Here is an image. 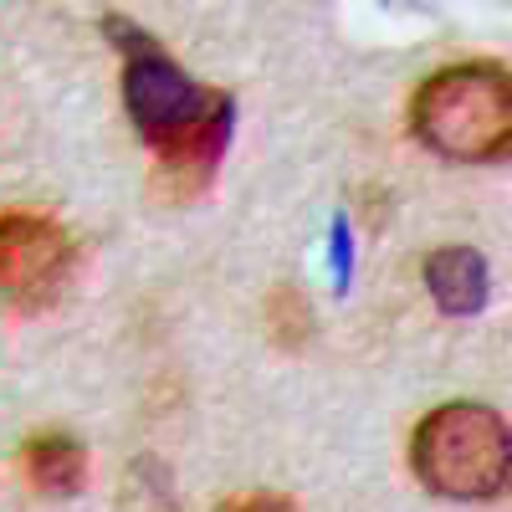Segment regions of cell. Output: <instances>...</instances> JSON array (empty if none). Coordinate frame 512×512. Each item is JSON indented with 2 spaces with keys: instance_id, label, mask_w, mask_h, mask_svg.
I'll use <instances>...</instances> for the list:
<instances>
[{
  "instance_id": "6da1fadb",
  "label": "cell",
  "mask_w": 512,
  "mask_h": 512,
  "mask_svg": "<svg viewBox=\"0 0 512 512\" xmlns=\"http://www.w3.org/2000/svg\"><path fill=\"white\" fill-rule=\"evenodd\" d=\"M103 26L123 52V108L134 118L139 139L180 185H205L231 144V123H236L231 93L195 82L128 16H103Z\"/></svg>"
},
{
  "instance_id": "7a4b0ae2",
  "label": "cell",
  "mask_w": 512,
  "mask_h": 512,
  "mask_svg": "<svg viewBox=\"0 0 512 512\" xmlns=\"http://www.w3.org/2000/svg\"><path fill=\"white\" fill-rule=\"evenodd\" d=\"M410 128L425 149L441 159L482 164L507 154L512 139V88L497 62H461L441 67L415 88Z\"/></svg>"
},
{
  "instance_id": "3957f363",
  "label": "cell",
  "mask_w": 512,
  "mask_h": 512,
  "mask_svg": "<svg viewBox=\"0 0 512 512\" xmlns=\"http://www.w3.org/2000/svg\"><path fill=\"white\" fill-rule=\"evenodd\" d=\"M410 466L446 502H492L512 477V436L507 420L487 405L451 400L436 405L410 436Z\"/></svg>"
},
{
  "instance_id": "277c9868",
  "label": "cell",
  "mask_w": 512,
  "mask_h": 512,
  "mask_svg": "<svg viewBox=\"0 0 512 512\" xmlns=\"http://www.w3.org/2000/svg\"><path fill=\"white\" fill-rule=\"evenodd\" d=\"M77 267V241L62 221L36 210H0V297L16 308H47Z\"/></svg>"
},
{
  "instance_id": "5b68a950",
  "label": "cell",
  "mask_w": 512,
  "mask_h": 512,
  "mask_svg": "<svg viewBox=\"0 0 512 512\" xmlns=\"http://www.w3.org/2000/svg\"><path fill=\"white\" fill-rule=\"evenodd\" d=\"M425 287H431V297L446 313L466 318V313L487 308L492 272L482 262V251H472V246H441V251L425 256Z\"/></svg>"
},
{
  "instance_id": "8992f818",
  "label": "cell",
  "mask_w": 512,
  "mask_h": 512,
  "mask_svg": "<svg viewBox=\"0 0 512 512\" xmlns=\"http://www.w3.org/2000/svg\"><path fill=\"white\" fill-rule=\"evenodd\" d=\"M21 472L41 497H77L88 482V451L67 431H41L21 446Z\"/></svg>"
},
{
  "instance_id": "52a82bcc",
  "label": "cell",
  "mask_w": 512,
  "mask_h": 512,
  "mask_svg": "<svg viewBox=\"0 0 512 512\" xmlns=\"http://www.w3.org/2000/svg\"><path fill=\"white\" fill-rule=\"evenodd\" d=\"M267 328H272L277 349H303L308 333H313V313L303 303V292H297V287H277L267 297Z\"/></svg>"
},
{
  "instance_id": "ba28073f",
  "label": "cell",
  "mask_w": 512,
  "mask_h": 512,
  "mask_svg": "<svg viewBox=\"0 0 512 512\" xmlns=\"http://www.w3.org/2000/svg\"><path fill=\"white\" fill-rule=\"evenodd\" d=\"M221 512H297L287 497H272V492H251V497H236V502H226Z\"/></svg>"
}]
</instances>
